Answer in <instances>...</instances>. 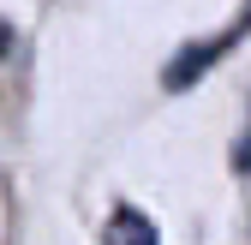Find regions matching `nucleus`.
Here are the masks:
<instances>
[{
    "mask_svg": "<svg viewBox=\"0 0 251 245\" xmlns=\"http://www.w3.org/2000/svg\"><path fill=\"white\" fill-rule=\"evenodd\" d=\"M108 245H162V239H155V227L138 216V209H114V221H108Z\"/></svg>",
    "mask_w": 251,
    "mask_h": 245,
    "instance_id": "f257e3e1",
    "label": "nucleus"
},
{
    "mask_svg": "<svg viewBox=\"0 0 251 245\" xmlns=\"http://www.w3.org/2000/svg\"><path fill=\"white\" fill-rule=\"evenodd\" d=\"M233 168H239V173H251V132H245V138H239V149H233Z\"/></svg>",
    "mask_w": 251,
    "mask_h": 245,
    "instance_id": "f03ea898",
    "label": "nucleus"
}]
</instances>
